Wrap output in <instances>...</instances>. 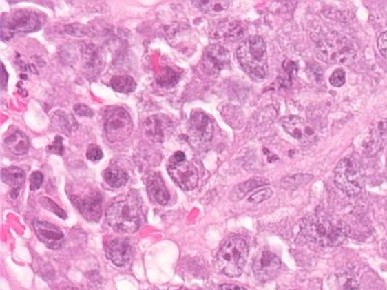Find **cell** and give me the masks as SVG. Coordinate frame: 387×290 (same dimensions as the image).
<instances>
[{
  "label": "cell",
  "instance_id": "cell-1",
  "mask_svg": "<svg viewBox=\"0 0 387 290\" xmlns=\"http://www.w3.org/2000/svg\"><path fill=\"white\" fill-rule=\"evenodd\" d=\"M300 231L308 240L324 247L340 246L350 234V227L343 220H334L322 213L305 216Z\"/></svg>",
  "mask_w": 387,
  "mask_h": 290
},
{
  "label": "cell",
  "instance_id": "cell-2",
  "mask_svg": "<svg viewBox=\"0 0 387 290\" xmlns=\"http://www.w3.org/2000/svg\"><path fill=\"white\" fill-rule=\"evenodd\" d=\"M243 71L254 81H262L269 73L266 45L260 36H252L240 45L236 52Z\"/></svg>",
  "mask_w": 387,
  "mask_h": 290
},
{
  "label": "cell",
  "instance_id": "cell-3",
  "mask_svg": "<svg viewBox=\"0 0 387 290\" xmlns=\"http://www.w3.org/2000/svg\"><path fill=\"white\" fill-rule=\"evenodd\" d=\"M248 246L244 239L233 236L224 242L215 260V266L220 273L236 278L242 274L248 258Z\"/></svg>",
  "mask_w": 387,
  "mask_h": 290
},
{
  "label": "cell",
  "instance_id": "cell-4",
  "mask_svg": "<svg viewBox=\"0 0 387 290\" xmlns=\"http://www.w3.org/2000/svg\"><path fill=\"white\" fill-rule=\"evenodd\" d=\"M142 211L133 196L112 203L107 208V222L114 231L132 234L140 227Z\"/></svg>",
  "mask_w": 387,
  "mask_h": 290
},
{
  "label": "cell",
  "instance_id": "cell-5",
  "mask_svg": "<svg viewBox=\"0 0 387 290\" xmlns=\"http://www.w3.org/2000/svg\"><path fill=\"white\" fill-rule=\"evenodd\" d=\"M317 54L322 61L346 64L355 59L357 50L348 38L333 33L317 42Z\"/></svg>",
  "mask_w": 387,
  "mask_h": 290
},
{
  "label": "cell",
  "instance_id": "cell-6",
  "mask_svg": "<svg viewBox=\"0 0 387 290\" xmlns=\"http://www.w3.org/2000/svg\"><path fill=\"white\" fill-rule=\"evenodd\" d=\"M104 130L109 143L125 141L133 130V121L127 110L121 107H109L105 112Z\"/></svg>",
  "mask_w": 387,
  "mask_h": 290
},
{
  "label": "cell",
  "instance_id": "cell-7",
  "mask_svg": "<svg viewBox=\"0 0 387 290\" xmlns=\"http://www.w3.org/2000/svg\"><path fill=\"white\" fill-rule=\"evenodd\" d=\"M334 182L343 193L355 196L362 190V178L357 163L350 158L339 162L335 169Z\"/></svg>",
  "mask_w": 387,
  "mask_h": 290
},
{
  "label": "cell",
  "instance_id": "cell-8",
  "mask_svg": "<svg viewBox=\"0 0 387 290\" xmlns=\"http://www.w3.org/2000/svg\"><path fill=\"white\" fill-rule=\"evenodd\" d=\"M41 21L39 16L34 12L18 11L8 19H3L1 21L2 40H9L15 33L33 32L40 30Z\"/></svg>",
  "mask_w": 387,
  "mask_h": 290
},
{
  "label": "cell",
  "instance_id": "cell-9",
  "mask_svg": "<svg viewBox=\"0 0 387 290\" xmlns=\"http://www.w3.org/2000/svg\"><path fill=\"white\" fill-rule=\"evenodd\" d=\"M168 172L171 179L184 191H192L198 185L199 174L195 165L188 160L174 162L169 160Z\"/></svg>",
  "mask_w": 387,
  "mask_h": 290
},
{
  "label": "cell",
  "instance_id": "cell-10",
  "mask_svg": "<svg viewBox=\"0 0 387 290\" xmlns=\"http://www.w3.org/2000/svg\"><path fill=\"white\" fill-rule=\"evenodd\" d=\"M281 268V261L275 253L269 251H262L255 256L253 270L255 278L260 282L273 279Z\"/></svg>",
  "mask_w": 387,
  "mask_h": 290
},
{
  "label": "cell",
  "instance_id": "cell-11",
  "mask_svg": "<svg viewBox=\"0 0 387 290\" xmlns=\"http://www.w3.org/2000/svg\"><path fill=\"white\" fill-rule=\"evenodd\" d=\"M286 133L302 145H311L316 141V135L312 127L298 116H286L281 121Z\"/></svg>",
  "mask_w": 387,
  "mask_h": 290
},
{
  "label": "cell",
  "instance_id": "cell-12",
  "mask_svg": "<svg viewBox=\"0 0 387 290\" xmlns=\"http://www.w3.org/2000/svg\"><path fill=\"white\" fill-rule=\"evenodd\" d=\"M81 214L88 222H97L102 215V196L98 191H90L82 196L72 198Z\"/></svg>",
  "mask_w": 387,
  "mask_h": 290
},
{
  "label": "cell",
  "instance_id": "cell-13",
  "mask_svg": "<svg viewBox=\"0 0 387 290\" xmlns=\"http://www.w3.org/2000/svg\"><path fill=\"white\" fill-rule=\"evenodd\" d=\"M213 136V124L204 112H193L190 118V136L199 143H207Z\"/></svg>",
  "mask_w": 387,
  "mask_h": 290
},
{
  "label": "cell",
  "instance_id": "cell-14",
  "mask_svg": "<svg viewBox=\"0 0 387 290\" xmlns=\"http://www.w3.org/2000/svg\"><path fill=\"white\" fill-rule=\"evenodd\" d=\"M34 229L39 240L52 250L61 248L64 243V234L54 225L42 220H35Z\"/></svg>",
  "mask_w": 387,
  "mask_h": 290
},
{
  "label": "cell",
  "instance_id": "cell-15",
  "mask_svg": "<svg viewBox=\"0 0 387 290\" xmlns=\"http://www.w3.org/2000/svg\"><path fill=\"white\" fill-rule=\"evenodd\" d=\"M231 57L228 50L219 45H211L205 50L204 63L211 73H218L229 65Z\"/></svg>",
  "mask_w": 387,
  "mask_h": 290
},
{
  "label": "cell",
  "instance_id": "cell-16",
  "mask_svg": "<svg viewBox=\"0 0 387 290\" xmlns=\"http://www.w3.org/2000/svg\"><path fill=\"white\" fill-rule=\"evenodd\" d=\"M145 133L155 141H163L167 134L173 130V122L166 115H153L145 121Z\"/></svg>",
  "mask_w": 387,
  "mask_h": 290
},
{
  "label": "cell",
  "instance_id": "cell-17",
  "mask_svg": "<svg viewBox=\"0 0 387 290\" xmlns=\"http://www.w3.org/2000/svg\"><path fill=\"white\" fill-rule=\"evenodd\" d=\"M147 189L148 195L153 203L163 206L168 205L171 196L165 185L161 174L158 172L149 174V176L147 177Z\"/></svg>",
  "mask_w": 387,
  "mask_h": 290
},
{
  "label": "cell",
  "instance_id": "cell-18",
  "mask_svg": "<svg viewBox=\"0 0 387 290\" xmlns=\"http://www.w3.org/2000/svg\"><path fill=\"white\" fill-rule=\"evenodd\" d=\"M107 258L114 265L124 266L130 260L131 244L127 239H114L107 247Z\"/></svg>",
  "mask_w": 387,
  "mask_h": 290
},
{
  "label": "cell",
  "instance_id": "cell-19",
  "mask_svg": "<svg viewBox=\"0 0 387 290\" xmlns=\"http://www.w3.org/2000/svg\"><path fill=\"white\" fill-rule=\"evenodd\" d=\"M2 182L12 188V198H16L25 181V172L18 167H9L2 169Z\"/></svg>",
  "mask_w": 387,
  "mask_h": 290
},
{
  "label": "cell",
  "instance_id": "cell-20",
  "mask_svg": "<svg viewBox=\"0 0 387 290\" xmlns=\"http://www.w3.org/2000/svg\"><path fill=\"white\" fill-rule=\"evenodd\" d=\"M7 150L15 155H23L30 149V140L25 133L20 130L14 131L4 141Z\"/></svg>",
  "mask_w": 387,
  "mask_h": 290
},
{
  "label": "cell",
  "instance_id": "cell-21",
  "mask_svg": "<svg viewBox=\"0 0 387 290\" xmlns=\"http://www.w3.org/2000/svg\"><path fill=\"white\" fill-rule=\"evenodd\" d=\"M103 177H104L107 185L112 187V188H121V187L125 186L129 180L127 172L118 167H107L103 172Z\"/></svg>",
  "mask_w": 387,
  "mask_h": 290
},
{
  "label": "cell",
  "instance_id": "cell-22",
  "mask_svg": "<svg viewBox=\"0 0 387 290\" xmlns=\"http://www.w3.org/2000/svg\"><path fill=\"white\" fill-rule=\"evenodd\" d=\"M267 181L265 179H252V180L246 181L245 183L240 184L233 188L231 195H229V200L231 201H238L247 195L249 191L254 190L258 187L264 185Z\"/></svg>",
  "mask_w": 387,
  "mask_h": 290
},
{
  "label": "cell",
  "instance_id": "cell-23",
  "mask_svg": "<svg viewBox=\"0 0 387 290\" xmlns=\"http://www.w3.org/2000/svg\"><path fill=\"white\" fill-rule=\"evenodd\" d=\"M112 90L118 92L129 94L137 87V83L130 76H114L111 80Z\"/></svg>",
  "mask_w": 387,
  "mask_h": 290
},
{
  "label": "cell",
  "instance_id": "cell-24",
  "mask_svg": "<svg viewBox=\"0 0 387 290\" xmlns=\"http://www.w3.org/2000/svg\"><path fill=\"white\" fill-rule=\"evenodd\" d=\"M200 11L209 15H218L229 8V1H193Z\"/></svg>",
  "mask_w": 387,
  "mask_h": 290
},
{
  "label": "cell",
  "instance_id": "cell-25",
  "mask_svg": "<svg viewBox=\"0 0 387 290\" xmlns=\"http://www.w3.org/2000/svg\"><path fill=\"white\" fill-rule=\"evenodd\" d=\"M217 34L227 40H238L243 36V28L240 23H224L218 28Z\"/></svg>",
  "mask_w": 387,
  "mask_h": 290
},
{
  "label": "cell",
  "instance_id": "cell-26",
  "mask_svg": "<svg viewBox=\"0 0 387 290\" xmlns=\"http://www.w3.org/2000/svg\"><path fill=\"white\" fill-rule=\"evenodd\" d=\"M52 121L56 123L59 130L63 132V133L70 134L72 131L78 128L75 118L71 114H64L63 112H56Z\"/></svg>",
  "mask_w": 387,
  "mask_h": 290
},
{
  "label": "cell",
  "instance_id": "cell-27",
  "mask_svg": "<svg viewBox=\"0 0 387 290\" xmlns=\"http://www.w3.org/2000/svg\"><path fill=\"white\" fill-rule=\"evenodd\" d=\"M314 179L312 174H295L293 176L286 177L281 181V186L284 189H289V190H293V189L298 188L300 186H304L306 184L310 183Z\"/></svg>",
  "mask_w": 387,
  "mask_h": 290
},
{
  "label": "cell",
  "instance_id": "cell-28",
  "mask_svg": "<svg viewBox=\"0 0 387 290\" xmlns=\"http://www.w3.org/2000/svg\"><path fill=\"white\" fill-rule=\"evenodd\" d=\"M156 81L158 85L163 86V87H171L178 83L179 75L169 67H165L162 69L161 73H159L157 76Z\"/></svg>",
  "mask_w": 387,
  "mask_h": 290
},
{
  "label": "cell",
  "instance_id": "cell-29",
  "mask_svg": "<svg viewBox=\"0 0 387 290\" xmlns=\"http://www.w3.org/2000/svg\"><path fill=\"white\" fill-rule=\"evenodd\" d=\"M40 203H41L43 207L46 208L47 210L51 211L52 213L59 216V218L66 219L67 215L65 211L61 209L56 203L50 200L49 198H42L41 200H40Z\"/></svg>",
  "mask_w": 387,
  "mask_h": 290
},
{
  "label": "cell",
  "instance_id": "cell-30",
  "mask_svg": "<svg viewBox=\"0 0 387 290\" xmlns=\"http://www.w3.org/2000/svg\"><path fill=\"white\" fill-rule=\"evenodd\" d=\"M272 195H273V191H272L271 189H262V190L258 191L257 193H255L254 195L251 196L249 200H249L250 203L258 205V203H262V201L269 200Z\"/></svg>",
  "mask_w": 387,
  "mask_h": 290
},
{
  "label": "cell",
  "instance_id": "cell-31",
  "mask_svg": "<svg viewBox=\"0 0 387 290\" xmlns=\"http://www.w3.org/2000/svg\"><path fill=\"white\" fill-rule=\"evenodd\" d=\"M329 81H331V85L335 86V87H341L346 81L345 71L341 68L336 69V70L332 73Z\"/></svg>",
  "mask_w": 387,
  "mask_h": 290
},
{
  "label": "cell",
  "instance_id": "cell-32",
  "mask_svg": "<svg viewBox=\"0 0 387 290\" xmlns=\"http://www.w3.org/2000/svg\"><path fill=\"white\" fill-rule=\"evenodd\" d=\"M87 157L88 160H92V162H97V160L103 159L104 154H103V151L99 146L92 145L88 146Z\"/></svg>",
  "mask_w": 387,
  "mask_h": 290
},
{
  "label": "cell",
  "instance_id": "cell-33",
  "mask_svg": "<svg viewBox=\"0 0 387 290\" xmlns=\"http://www.w3.org/2000/svg\"><path fill=\"white\" fill-rule=\"evenodd\" d=\"M43 180H44V176L41 172H32L30 176V190L37 191L39 190L40 187L42 186Z\"/></svg>",
  "mask_w": 387,
  "mask_h": 290
},
{
  "label": "cell",
  "instance_id": "cell-34",
  "mask_svg": "<svg viewBox=\"0 0 387 290\" xmlns=\"http://www.w3.org/2000/svg\"><path fill=\"white\" fill-rule=\"evenodd\" d=\"M65 30L69 34L74 36H83L87 33V26L82 25H71L66 26Z\"/></svg>",
  "mask_w": 387,
  "mask_h": 290
},
{
  "label": "cell",
  "instance_id": "cell-35",
  "mask_svg": "<svg viewBox=\"0 0 387 290\" xmlns=\"http://www.w3.org/2000/svg\"><path fill=\"white\" fill-rule=\"evenodd\" d=\"M74 110L76 112V114L80 115V116L92 117L93 115V112L90 107L87 105L78 104L74 107Z\"/></svg>",
  "mask_w": 387,
  "mask_h": 290
},
{
  "label": "cell",
  "instance_id": "cell-36",
  "mask_svg": "<svg viewBox=\"0 0 387 290\" xmlns=\"http://www.w3.org/2000/svg\"><path fill=\"white\" fill-rule=\"evenodd\" d=\"M377 47H379V52L387 59V31L381 33L377 40Z\"/></svg>",
  "mask_w": 387,
  "mask_h": 290
},
{
  "label": "cell",
  "instance_id": "cell-37",
  "mask_svg": "<svg viewBox=\"0 0 387 290\" xmlns=\"http://www.w3.org/2000/svg\"><path fill=\"white\" fill-rule=\"evenodd\" d=\"M50 149H51L52 152L56 153V154H63V145H62V138L61 136H57L56 141H54V145L50 146Z\"/></svg>",
  "mask_w": 387,
  "mask_h": 290
},
{
  "label": "cell",
  "instance_id": "cell-38",
  "mask_svg": "<svg viewBox=\"0 0 387 290\" xmlns=\"http://www.w3.org/2000/svg\"><path fill=\"white\" fill-rule=\"evenodd\" d=\"M7 81H8V74L6 70V67L2 65V83H1V87L2 90H6Z\"/></svg>",
  "mask_w": 387,
  "mask_h": 290
},
{
  "label": "cell",
  "instance_id": "cell-39",
  "mask_svg": "<svg viewBox=\"0 0 387 290\" xmlns=\"http://www.w3.org/2000/svg\"><path fill=\"white\" fill-rule=\"evenodd\" d=\"M222 290H247L244 287L238 284H223L221 287Z\"/></svg>",
  "mask_w": 387,
  "mask_h": 290
},
{
  "label": "cell",
  "instance_id": "cell-40",
  "mask_svg": "<svg viewBox=\"0 0 387 290\" xmlns=\"http://www.w3.org/2000/svg\"><path fill=\"white\" fill-rule=\"evenodd\" d=\"M344 290H358L357 282L355 280H348V284L345 285Z\"/></svg>",
  "mask_w": 387,
  "mask_h": 290
}]
</instances>
